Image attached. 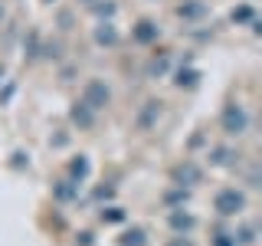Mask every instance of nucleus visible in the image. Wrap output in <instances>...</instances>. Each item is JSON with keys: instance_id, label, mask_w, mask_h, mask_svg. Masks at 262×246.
Returning a JSON list of instances; mask_svg holds the SVG:
<instances>
[{"instance_id": "1", "label": "nucleus", "mask_w": 262, "mask_h": 246, "mask_svg": "<svg viewBox=\"0 0 262 246\" xmlns=\"http://www.w3.org/2000/svg\"><path fill=\"white\" fill-rule=\"evenodd\" d=\"M213 207H216L220 217H236V213L246 207V197L236 191V187H226V191H220V194H216Z\"/></svg>"}, {"instance_id": "2", "label": "nucleus", "mask_w": 262, "mask_h": 246, "mask_svg": "<svg viewBox=\"0 0 262 246\" xmlns=\"http://www.w3.org/2000/svg\"><path fill=\"white\" fill-rule=\"evenodd\" d=\"M246 109L243 105H236V102H229L226 109H223V115H220V125H223V131L226 135H243L246 131Z\"/></svg>"}, {"instance_id": "3", "label": "nucleus", "mask_w": 262, "mask_h": 246, "mask_svg": "<svg viewBox=\"0 0 262 246\" xmlns=\"http://www.w3.org/2000/svg\"><path fill=\"white\" fill-rule=\"evenodd\" d=\"M82 102H85L92 112H98L102 105H108V86H105V82H98V79H92V82L85 86V95H82Z\"/></svg>"}, {"instance_id": "4", "label": "nucleus", "mask_w": 262, "mask_h": 246, "mask_svg": "<svg viewBox=\"0 0 262 246\" xmlns=\"http://www.w3.org/2000/svg\"><path fill=\"white\" fill-rule=\"evenodd\" d=\"M174 180L180 187H184V184H196V180H200V168L190 164V161H184L180 168H174Z\"/></svg>"}, {"instance_id": "5", "label": "nucleus", "mask_w": 262, "mask_h": 246, "mask_svg": "<svg viewBox=\"0 0 262 246\" xmlns=\"http://www.w3.org/2000/svg\"><path fill=\"white\" fill-rule=\"evenodd\" d=\"M135 39H138V43H151V39H158V27H154L151 20H141L135 27Z\"/></svg>"}, {"instance_id": "6", "label": "nucleus", "mask_w": 262, "mask_h": 246, "mask_svg": "<svg viewBox=\"0 0 262 246\" xmlns=\"http://www.w3.org/2000/svg\"><path fill=\"white\" fill-rule=\"evenodd\" d=\"M72 121H79L82 128L92 125V109H89L85 102H76V109H72Z\"/></svg>"}, {"instance_id": "7", "label": "nucleus", "mask_w": 262, "mask_h": 246, "mask_svg": "<svg viewBox=\"0 0 262 246\" xmlns=\"http://www.w3.org/2000/svg\"><path fill=\"white\" fill-rule=\"evenodd\" d=\"M115 39H118V33H115L112 23H102V27L95 30V43H105V46H112Z\"/></svg>"}, {"instance_id": "8", "label": "nucleus", "mask_w": 262, "mask_h": 246, "mask_svg": "<svg viewBox=\"0 0 262 246\" xmlns=\"http://www.w3.org/2000/svg\"><path fill=\"white\" fill-rule=\"evenodd\" d=\"M170 227H174V230H190L193 217H190V213H170Z\"/></svg>"}, {"instance_id": "9", "label": "nucleus", "mask_w": 262, "mask_h": 246, "mask_svg": "<svg viewBox=\"0 0 262 246\" xmlns=\"http://www.w3.org/2000/svg\"><path fill=\"white\" fill-rule=\"evenodd\" d=\"M69 174L82 180V177H85V174H89V161H85V158H76V161H72V164H69Z\"/></svg>"}, {"instance_id": "10", "label": "nucleus", "mask_w": 262, "mask_h": 246, "mask_svg": "<svg viewBox=\"0 0 262 246\" xmlns=\"http://www.w3.org/2000/svg\"><path fill=\"white\" fill-rule=\"evenodd\" d=\"M141 243H144V233H141V230H131V233L121 236V246H141Z\"/></svg>"}, {"instance_id": "11", "label": "nucleus", "mask_w": 262, "mask_h": 246, "mask_svg": "<svg viewBox=\"0 0 262 246\" xmlns=\"http://www.w3.org/2000/svg\"><path fill=\"white\" fill-rule=\"evenodd\" d=\"M177 13H180V16H200V13H203V4H180Z\"/></svg>"}, {"instance_id": "12", "label": "nucleus", "mask_w": 262, "mask_h": 246, "mask_svg": "<svg viewBox=\"0 0 262 246\" xmlns=\"http://www.w3.org/2000/svg\"><path fill=\"white\" fill-rule=\"evenodd\" d=\"M102 220H108V223H118V220H125V213H121L118 207H108V210H102Z\"/></svg>"}, {"instance_id": "13", "label": "nucleus", "mask_w": 262, "mask_h": 246, "mask_svg": "<svg viewBox=\"0 0 262 246\" xmlns=\"http://www.w3.org/2000/svg\"><path fill=\"white\" fill-rule=\"evenodd\" d=\"M177 82H180V86H193V82H196V72H193V69H187V72L180 69V72H177Z\"/></svg>"}, {"instance_id": "14", "label": "nucleus", "mask_w": 262, "mask_h": 246, "mask_svg": "<svg viewBox=\"0 0 262 246\" xmlns=\"http://www.w3.org/2000/svg\"><path fill=\"white\" fill-rule=\"evenodd\" d=\"M236 243H246V246H249V243H256V230H252V227L239 230V240H236Z\"/></svg>"}, {"instance_id": "15", "label": "nucleus", "mask_w": 262, "mask_h": 246, "mask_svg": "<svg viewBox=\"0 0 262 246\" xmlns=\"http://www.w3.org/2000/svg\"><path fill=\"white\" fill-rule=\"evenodd\" d=\"M213 161H216V164H229V161H233V154H229L226 148H216V151H213Z\"/></svg>"}, {"instance_id": "16", "label": "nucleus", "mask_w": 262, "mask_h": 246, "mask_svg": "<svg viewBox=\"0 0 262 246\" xmlns=\"http://www.w3.org/2000/svg\"><path fill=\"white\" fill-rule=\"evenodd\" d=\"M216 246H236V236L233 233H216Z\"/></svg>"}, {"instance_id": "17", "label": "nucleus", "mask_w": 262, "mask_h": 246, "mask_svg": "<svg viewBox=\"0 0 262 246\" xmlns=\"http://www.w3.org/2000/svg\"><path fill=\"white\" fill-rule=\"evenodd\" d=\"M249 16H252V10H249V7H239V10L233 13V20H249Z\"/></svg>"}, {"instance_id": "18", "label": "nucleus", "mask_w": 262, "mask_h": 246, "mask_svg": "<svg viewBox=\"0 0 262 246\" xmlns=\"http://www.w3.org/2000/svg\"><path fill=\"white\" fill-rule=\"evenodd\" d=\"M167 246H193L190 240H187V236H174V240H170Z\"/></svg>"}, {"instance_id": "19", "label": "nucleus", "mask_w": 262, "mask_h": 246, "mask_svg": "<svg viewBox=\"0 0 262 246\" xmlns=\"http://www.w3.org/2000/svg\"><path fill=\"white\" fill-rule=\"evenodd\" d=\"M85 4H89V0H85Z\"/></svg>"}]
</instances>
